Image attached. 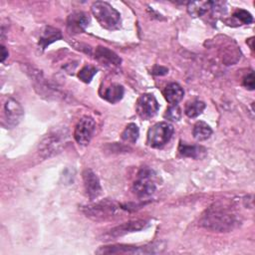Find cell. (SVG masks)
Masks as SVG:
<instances>
[{"label":"cell","instance_id":"19","mask_svg":"<svg viewBox=\"0 0 255 255\" xmlns=\"http://www.w3.org/2000/svg\"><path fill=\"white\" fill-rule=\"evenodd\" d=\"M125 90L124 87L120 84H112L109 88L106 89V91L103 94V98L112 103V104H116L118 102H120L123 99Z\"/></svg>","mask_w":255,"mask_h":255},{"label":"cell","instance_id":"10","mask_svg":"<svg viewBox=\"0 0 255 255\" xmlns=\"http://www.w3.org/2000/svg\"><path fill=\"white\" fill-rule=\"evenodd\" d=\"M148 225V222L145 220H133V221H128L126 223H123L121 225H118L114 228H112L106 236L109 238H115L119 236H123L127 233L134 232V231H139L144 229Z\"/></svg>","mask_w":255,"mask_h":255},{"label":"cell","instance_id":"20","mask_svg":"<svg viewBox=\"0 0 255 255\" xmlns=\"http://www.w3.org/2000/svg\"><path fill=\"white\" fill-rule=\"evenodd\" d=\"M212 134L211 128L204 122H197L193 127V136L195 139L201 141L210 137Z\"/></svg>","mask_w":255,"mask_h":255},{"label":"cell","instance_id":"14","mask_svg":"<svg viewBox=\"0 0 255 255\" xmlns=\"http://www.w3.org/2000/svg\"><path fill=\"white\" fill-rule=\"evenodd\" d=\"M95 58L100 63L107 66H119L122 63V59L114 51L103 46L96 48Z\"/></svg>","mask_w":255,"mask_h":255},{"label":"cell","instance_id":"21","mask_svg":"<svg viewBox=\"0 0 255 255\" xmlns=\"http://www.w3.org/2000/svg\"><path fill=\"white\" fill-rule=\"evenodd\" d=\"M139 135V130L138 128L135 124H128L124 131L122 132V139L126 142L129 143H134L137 140V137Z\"/></svg>","mask_w":255,"mask_h":255},{"label":"cell","instance_id":"5","mask_svg":"<svg viewBox=\"0 0 255 255\" xmlns=\"http://www.w3.org/2000/svg\"><path fill=\"white\" fill-rule=\"evenodd\" d=\"M173 133V127L166 123L160 122L153 125L147 131V144L154 148L162 147L169 141Z\"/></svg>","mask_w":255,"mask_h":255},{"label":"cell","instance_id":"23","mask_svg":"<svg viewBox=\"0 0 255 255\" xmlns=\"http://www.w3.org/2000/svg\"><path fill=\"white\" fill-rule=\"evenodd\" d=\"M97 74V69L91 65H87L85 67H83V69L79 72L78 77L81 81H83L84 83H90L93 79V77Z\"/></svg>","mask_w":255,"mask_h":255},{"label":"cell","instance_id":"12","mask_svg":"<svg viewBox=\"0 0 255 255\" xmlns=\"http://www.w3.org/2000/svg\"><path fill=\"white\" fill-rule=\"evenodd\" d=\"M83 179L87 195L91 199L98 198L102 193V186L96 173L91 169H85L83 172Z\"/></svg>","mask_w":255,"mask_h":255},{"label":"cell","instance_id":"15","mask_svg":"<svg viewBox=\"0 0 255 255\" xmlns=\"http://www.w3.org/2000/svg\"><path fill=\"white\" fill-rule=\"evenodd\" d=\"M60 39H62V33L59 29L51 26H46L41 34V37L39 40V46L41 47L42 50H44L47 46H49L53 42L58 41Z\"/></svg>","mask_w":255,"mask_h":255},{"label":"cell","instance_id":"24","mask_svg":"<svg viewBox=\"0 0 255 255\" xmlns=\"http://www.w3.org/2000/svg\"><path fill=\"white\" fill-rule=\"evenodd\" d=\"M164 118L169 121H178L181 118V110L177 105L169 106L164 114Z\"/></svg>","mask_w":255,"mask_h":255},{"label":"cell","instance_id":"27","mask_svg":"<svg viewBox=\"0 0 255 255\" xmlns=\"http://www.w3.org/2000/svg\"><path fill=\"white\" fill-rule=\"evenodd\" d=\"M167 69L166 68H163V67H158V66H156L154 69H153V74H155V75H164V74H166L167 73Z\"/></svg>","mask_w":255,"mask_h":255},{"label":"cell","instance_id":"9","mask_svg":"<svg viewBox=\"0 0 255 255\" xmlns=\"http://www.w3.org/2000/svg\"><path fill=\"white\" fill-rule=\"evenodd\" d=\"M96 130V123L91 117L82 118L76 125L74 137L76 141L81 145H87Z\"/></svg>","mask_w":255,"mask_h":255},{"label":"cell","instance_id":"26","mask_svg":"<svg viewBox=\"0 0 255 255\" xmlns=\"http://www.w3.org/2000/svg\"><path fill=\"white\" fill-rule=\"evenodd\" d=\"M243 85L248 89V90H253L255 86V81H254V73L250 72L243 81Z\"/></svg>","mask_w":255,"mask_h":255},{"label":"cell","instance_id":"16","mask_svg":"<svg viewBox=\"0 0 255 255\" xmlns=\"http://www.w3.org/2000/svg\"><path fill=\"white\" fill-rule=\"evenodd\" d=\"M183 95H184V92L182 88L176 83H171L167 85L163 91L164 99L170 105H177L183 98Z\"/></svg>","mask_w":255,"mask_h":255},{"label":"cell","instance_id":"13","mask_svg":"<svg viewBox=\"0 0 255 255\" xmlns=\"http://www.w3.org/2000/svg\"><path fill=\"white\" fill-rule=\"evenodd\" d=\"M90 23V17L84 12H75L69 15L67 19L68 30L71 33H81L85 31Z\"/></svg>","mask_w":255,"mask_h":255},{"label":"cell","instance_id":"11","mask_svg":"<svg viewBox=\"0 0 255 255\" xmlns=\"http://www.w3.org/2000/svg\"><path fill=\"white\" fill-rule=\"evenodd\" d=\"M4 115L8 125L17 126L24 116V111L22 106L16 100L10 98L4 105Z\"/></svg>","mask_w":255,"mask_h":255},{"label":"cell","instance_id":"1","mask_svg":"<svg viewBox=\"0 0 255 255\" xmlns=\"http://www.w3.org/2000/svg\"><path fill=\"white\" fill-rule=\"evenodd\" d=\"M241 220L234 210L225 205L211 206L203 214L200 224L209 230L218 232H227L235 229Z\"/></svg>","mask_w":255,"mask_h":255},{"label":"cell","instance_id":"22","mask_svg":"<svg viewBox=\"0 0 255 255\" xmlns=\"http://www.w3.org/2000/svg\"><path fill=\"white\" fill-rule=\"evenodd\" d=\"M204 109H205V104L201 101L196 100L186 104L184 113L188 118H196L203 112Z\"/></svg>","mask_w":255,"mask_h":255},{"label":"cell","instance_id":"25","mask_svg":"<svg viewBox=\"0 0 255 255\" xmlns=\"http://www.w3.org/2000/svg\"><path fill=\"white\" fill-rule=\"evenodd\" d=\"M233 17L238 19L243 24H250L253 21L252 15L248 11L243 10V9H239V10L235 11L234 14H233Z\"/></svg>","mask_w":255,"mask_h":255},{"label":"cell","instance_id":"18","mask_svg":"<svg viewBox=\"0 0 255 255\" xmlns=\"http://www.w3.org/2000/svg\"><path fill=\"white\" fill-rule=\"evenodd\" d=\"M213 7V2L211 1H195L189 2L187 5V12L192 17H200L208 12L209 9Z\"/></svg>","mask_w":255,"mask_h":255},{"label":"cell","instance_id":"7","mask_svg":"<svg viewBox=\"0 0 255 255\" xmlns=\"http://www.w3.org/2000/svg\"><path fill=\"white\" fill-rule=\"evenodd\" d=\"M83 211L88 217L94 220H104L117 215L119 212V206L113 201L103 200L85 206Z\"/></svg>","mask_w":255,"mask_h":255},{"label":"cell","instance_id":"17","mask_svg":"<svg viewBox=\"0 0 255 255\" xmlns=\"http://www.w3.org/2000/svg\"><path fill=\"white\" fill-rule=\"evenodd\" d=\"M178 151L182 156L191 158H201L206 154V149L200 145H189L180 142L178 146Z\"/></svg>","mask_w":255,"mask_h":255},{"label":"cell","instance_id":"3","mask_svg":"<svg viewBox=\"0 0 255 255\" xmlns=\"http://www.w3.org/2000/svg\"><path fill=\"white\" fill-rule=\"evenodd\" d=\"M92 13L99 24L110 31L121 27V14L109 3L97 1L92 5Z\"/></svg>","mask_w":255,"mask_h":255},{"label":"cell","instance_id":"6","mask_svg":"<svg viewBox=\"0 0 255 255\" xmlns=\"http://www.w3.org/2000/svg\"><path fill=\"white\" fill-rule=\"evenodd\" d=\"M156 189L154 181V172L149 168H142L137 173L136 179L132 185V191L137 197H147Z\"/></svg>","mask_w":255,"mask_h":255},{"label":"cell","instance_id":"8","mask_svg":"<svg viewBox=\"0 0 255 255\" xmlns=\"http://www.w3.org/2000/svg\"><path fill=\"white\" fill-rule=\"evenodd\" d=\"M159 109V105L152 94L141 95L135 104V111L138 117L142 120L153 118Z\"/></svg>","mask_w":255,"mask_h":255},{"label":"cell","instance_id":"4","mask_svg":"<svg viewBox=\"0 0 255 255\" xmlns=\"http://www.w3.org/2000/svg\"><path fill=\"white\" fill-rule=\"evenodd\" d=\"M164 247H160L159 243L149 244L145 246H133V245H112L104 246L96 251L98 254H153L159 253Z\"/></svg>","mask_w":255,"mask_h":255},{"label":"cell","instance_id":"28","mask_svg":"<svg viewBox=\"0 0 255 255\" xmlns=\"http://www.w3.org/2000/svg\"><path fill=\"white\" fill-rule=\"evenodd\" d=\"M7 57H8V52L6 51L5 47L2 46L1 47V62H4Z\"/></svg>","mask_w":255,"mask_h":255},{"label":"cell","instance_id":"2","mask_svg":"<svg viewBox=\"0 0 255 255\" xmlns=\"http://www.w3.org/2000/svg\"><path fill=\"white\" fill-rule=\"evenodd\" d=\"M68 138L66 128H54L41 140L39 144V153L43 157H50L59 153Z\"/></svg>","mask_w":255,"mask_h":255}]
</instances>
